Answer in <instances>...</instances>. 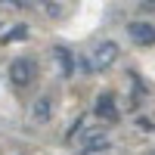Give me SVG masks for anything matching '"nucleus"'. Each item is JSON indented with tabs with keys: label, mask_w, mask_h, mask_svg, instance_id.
Listing matches in <instances>:
<instances>
[{
	"label": "nucleus",
	"mask_w": 155,
	"mask_h": 155,
	"mask_svg": "<svg viewBox=\"0 0 155 155\" xmlns=\"http://www.w3.org/2000/svg\"><path fill=\"white\" fill-rule=\"evenodd\" d=\"M118 56H121V47L115 41H99L90 59H93V68L96 71H106V68H112L115 62H118Z\"/></svg>",
	"instance_id": "1"
},
{
	"label": "nucleus",
	"mask_w": 155,
	"mask_h": 155,
	"mask_svg": "<svg viewBox=\"0 0 155 155\" xmlns=\"http://www.w3.org/2000/svg\"><path fill=\"white\" fill-rule=\"evenodd\" d=\"M6 74H9V84H12V87H28V84H31V78H34V62H31L28 56L12 59Z\"/></svg>",
	"instance_id": "2"
},
{
	"label": "nucleus",
	"mask_w": 155,
	"mask_h": 155,
	"mask_svg": "<svg viewBox=\"0 0 155 155\" xmlns=\"http://www.w3.org/2000/svg\"><path fill=\"white\" fill-rule=\"evenodd\" d=\"M127 31H130V37H134L137 44H143V47H152L155 44V28H152L149 22H130Z\"/></svg>",
	"instance_id": "3"
},
{
	"label": "nucleus",
	"mask_w": 155,
	"mask_h": 155,
	"mask_svg": "<svg viewBox=\"0 0 155 155\" xmlns=\"http://www.w3.org/2000/svg\"><path fill=\"white\" fill-rule=\"evenodd\" d=\"M81 143H84V152H106V149L112 146V143H109V137L102 134V130H84Z\"/></svg>",
	"instance_id": "4"
},
{
	"label": "nucleus",
	"mask_w": 155,
	"mask_h": 155,
	"mask_svg": "<svg viewBox=\"0 0 155 155\" xmlns=\"http://www.w3.org/2000/svg\"><path fill=\"white\" fill-rule=\"evenodd\" d=\"M96 118H102V121H118V109H115V99H112V93H99V99H96Z\"/></svg>",
	"instance_id": "5"
},
{
	"label": "nucleus",
	"mask_w": 155,
	"mask_h": 155,
	"mask_svg": "<svg viewBox=\"0 0 155 155\" xmlns=\"http://www.w3.org/2000/svg\"><path fill=\"white\" fill-rule=\"evenodd\" d=\"M53 59H56V65H59V74H62V78H71L74 59H71V53H68V47L56 44V47H53Z\"/></svg>",
	"instance_id": "6"
},
{
	"label": "nucleus",
	"mask_w": 155,
	"mask_h": 155,
	"mask_svg": "<svg viewBox=\"0 0 155 155\" xmlns=\"http://www.w3.org/2000/svg\"><path fill=\"white\" fill-rule=\"evenodd\" d=\"M50 118H53V106H50V99L47 96H41L31 106V121H37V124H47Z\"/></svg>",
	"instance_id": "7"
},
{
	"label": "nucleus",
	"mask_w": 155,
	"mask_h": 155,
	"mask_svg": "<svg viewBox=\"0 0 155 155\" xmlns=\"http://www.w3.org/2000/svg\"><path fill=\"white\" fill-rule=\"evenodd\" d=\"M41 16H47V19H62V6L59 3H53V0H37V3H31Z\"/></svg>",
	"instance_id": "8"
},
{
	"label": "nucleus",
	"mask_w": 155,
	"mask_h": 155,
	"mask_svg": "<svg viewBox=\"0 0 155 155\" xmlns=\"http://www.w3.org/2000/svg\"><path fill=\"white\" fill-rule=\"evenodd\" d=\"M78 65H81V71L84 74H93L96 68H93V59H90V56H81V59H78Z\"/></svg>",
	"instance_id": "9"
},
{
	"label": "nucleus",
	"mask_w": 155,
	"mask_h": 155,
	"mask_svg": "<svg viewBox=\"0 0 155 155\" xmlns=\"http://www.w3.org/2000/svg\"><path fill=\"white\" fill-rule=\"evenodd\" d=\"M0 3H6V6H16V9H25V6H31V3H25V0H0Z\"/></svg>",
	"instance_id": "10"
},
{
	"label": "nucleus",
	"mask_w": 155,
	"mask_h": 155,
	"mask_svg": "<svg viewBox=\"0 0 155 155\" xmlns=\"http://www.w3.org/2000/svg\"><path fill=\"white\" fill-rule=\"evenodd\" d=\"M149 155H155V149H152V152H149Z\"/></svg>",
	"instance_id": "11"
}]
</instances>
